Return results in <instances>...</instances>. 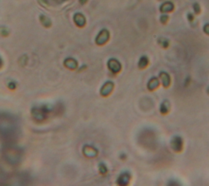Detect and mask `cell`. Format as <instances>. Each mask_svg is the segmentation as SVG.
I'll return each instance as SVG.
<instances>
[{"label":"cell","instance_id":"cell-1","mask_svg":"<svg viewBox=\"0 0 209 186\" xmlns=\"http://www.w3.org/2000/svg\"><path fill=\"white\" fill-rule=\"evenodd\" d=\"M109 39H110L109 30H107L106 29H103L99 32L95 41H96V43L97 45H103L105 43H107Z\"/></svg>","mask_w":209,"mask_h":186},{"label":"cell","instance_id":"cell-2","mask_svg":"<svg viewBox=\"0 0 209 186\" xmlns=\"http://www.w3.org/2000/svg\"><path fill=\"white\" fill-rule=\"evenodd\" d=\"M170 146L175 152H180L183 149V140L181 137L174 136L170 141Z\"/></svg>","mask_w":209,"mask_h":186},{"label":"cell","instance_id":"cell-3","mask_svg":"<svg viewBox=\"0 0 209 186\" xmlns=\"http://www.w3.org/2000/svg\"><path fill=\"white\" fill-rule=\"evenodd\" d=\"M108 67L109 69L114 72V73H118L122 69V65L121 63L115 58H110L108 61Z\"/></svg>","mask_w":209,"mask_h":186},{"label":"cell","instance_id":"cell-4","mask_svg":"<svg viewBox=\"0 0 209 186\" xmlns=\"http://www.w3.org/2000/svg\"><path fill=\"white\" fill-rule=\"evenodd\" d=\"M174 8H175V6H174V4L172 2L167 1V2H164L163 4L160 5L159 11L160 12H162V13H169V12H173Z\"/></svg>","mask_w":209,"mask_h":186},{"label":"cell","instance_id":"cell-5","mask_svg":"<svg viewBox=\"0 0 209 186\" xmlns=\"http://www.w3.org/2000/svg\"><path fill=\"white\" fill-rule=\"evenodd\" d=\"M114 85L113 82H111V81H108V82H106V83L104 84L103 86L101 87V94L102 95V96H108L110 93L112 92V90H113V89H114Z\"/></svg>","mask_w":209,"mask_h":186},{"label":"cell","instance_id":"cell-6","mask_svg":"<svg viewBox=\"0 0 209 186\" xmlns=\"http://www.w3.org/2000/svg\"><path fill=\"white\" fill-rule=\"evenodd\" d=\"M159 79L164 88H168L171 85V77L166 71H161L159 73Z\"/></svg>","mask_w":209,"mask_h":186},{"label":"cell","instance_id":"cell-7","mask_svg":"<svg viewBox=\"0 0 209 186\" xmlns=\"http://www.w3.org/2000/svg\"><path fill=\"white\" fill-rule=\"evenodd\" d=\"M74 21L78 27H83L86 25V18L84 15L80 12H78L74 16Z\"/></svg>","mask_w":209,"mask_h":186},{"label":"cell","instance_id":"cell-8","mask_svg":"<svg viewBox=\"0 0 209 186\" xmlns=\"http://www.w3.org/2000/svg\"><path fill=\"white\" fill-rule=\"evenodd\" d=\"M159 80L157 77H152L147 84V89L150 91H153L159 86Z\"/></svg>","mask_w":209,"mask_h":186},{"label":"cell","instance_id":"cell-9","mask_svg":"<svg viewBox=\"0 0 209 186\" xmlns=\"http://www.w3.org/2000/svg\"><path fill=\"white\" fill-rule=\"evenodd\" d=\"M64 64H65V67H68L69 69H71V70H75V68L77 67V66H78L77 61L75 59H74V58H72V57L66 58V59L65 60V62H64Z\"/></svg>","mask_w":209,"mask_h":186},{"label":"cell","instance_id":"cell-10","mask_svg":"<svg viewBox=\"0 0 209 186\" xmlns=\"http://www.w3.org/2000/svg\"><path fill=\"white\" fill-rule=\"evenodd\" d=\"M131 176L129 173L125 172L124 174H122L119 178L118 179V182L119 185H127L129 183V180H130Z\"/></svg>","mask_w":209,"mask_h":186},{"label":"cell","instance_id":"cell-11","mask_svg":"<svg viewBox=\"0 0 209 186\" xmlns=\"http://www.w3.org/2000/svg\"><path fill=\"white\" fill-rule=\"evenodd\" d=\"M160 112L165 115L169 112L170 111V103L167 100H164L163 103L160 105Z\"/></svg>","mask_w":209,"mask_h":186},{"label":"cell","instance_id":"cell-12","mask_svg":"<svg viewBox=\"0 0 209 186\" xmlns=\"http://www.w3.org/2000/svg\"><path fill=\"white\" fill-rule=\"evenodd\" d=\"M149 65V58L146 56L140 57V60L138 62V67L140 69H144Z\"/></svg>","mask_w":209,"mask_h":186},{"label":"cell","instance_id":"cell-13","mask_svg":"<svg viewBox=\"0 0 209 186\" xmlns=\"http://www.w3.org/2000/svg\"><path fill=\"white\" fill-rule=\"evenodd\" d=\"M39 20H40V22L42 23V26L47 27V28H48V27H50L52 26L51 20H50L48 17H46L45 15H40Z\"/></svg>","mask_w":209,"mask_h":186},{"label":"cell","instance_id":"cell-14","mask_svg":"<svg viewBox=\"0 0 209 186\" xmlns=\"http://www.w3.org/2000/svg\"><path fill=\"white\" fill-rule=\"evenodd\" d=\"M157 42H158V43H159L162 48H163V49L168 48V46H169L170 44V41L167 40V39H166V38H159Z\"/></svg>","mask_w":209,"mask_h":186},{"label":"cell","instance_id":"cell-15","mask_svg":"<svg viewBox=\"0 0 209 186\" xmlns=\"http://www.w3.org/2000/svg\"><path fill=\"white\" fill-rule=\"evenodd\" d=\"M168 20H169V16L165 13H163V15L160 17V22L162 24H163V25L167 24V22L168 21Z\"/></svg>","mask_w":209,"mask_h":186},{"label":"cell","instance_id":"cell-16","mask_svg":"<svg viewBox=\"0 0 209 186\" xmlns=\"http://www.w3.org/2000/svg\"><path fill=\"white\" fill-rule=\"evenodd\" d=\"M193 8H194V13L195 14H199L201 12V7L198 3H194V5H193Z\"/></svg>","mask_w":209,"mask_h":186},{"label":"cell","instance_id":"cell-17","mask_svg":"<svg viewBox=\"0 0 209 186\" xmlns=\"http://www.w3.org/2000/svg\"><path fill=\"white\" fill-rule=\"evenodd\" d=\"M202 30H203V32H204L206 35H209V23L205 24V25L203 26V27H202Z\"/></svg>","mask_w":209,"mask_h":186},{"label":"cell","instance_id":"cell-18","mask_svg":"<svg viewBox=\"0 0 209 186\" xmlns=\"http://www.w3.org/2000/svg\"><path fill=\"white\" fill-rule=\"evenodd\" d=\"M187 18H188V21H189V22H192L194 20V16L191 12H189V13L187 14Z\"/></svg>","mask_w":209,"mask_h":186},{"label":"cell","instance_id":"cell-19","mask_svg":"<svg viewBox=\"0 0 209 186\" xmlns=\"http://www.w3.org/2000/svg\"><path fill=\"white\" fill-rule=\"evenodd\" d=\"M88 0H79V3L82 4V5H83V4H85L87 2H88Z\"/></svg>","mask_w":209,"mask_h":186},{"label":"cell","instance_id":"cell-20","mask_svg":"<svg viewBox=\"0 0 209 186\" xmlns=\"http://www.w3.org/2000/svg\"><path fill=\"white\" fill-rule=\"evenodd\" d=\"M3 66V60H2V58L0 57V67Z\"/></svg>","mask_w":209,"mask_h":186},{"label":"cell","instance_id":"cell-21","mask_svg":"<svg viewBox=\"0 0 209 186\" xmlns=\"http://www.w3.org/2000/svg\"><path fill=\"white\" fill-rule=\"evenodd\" d=\"M208 94H209V87H208Z\"/></svg>","mask_w":209,"mask_h":186},{"label":"cell","instance_id":"cell-22","mask_svg":"<svg viewBox=\"0 0 209 186\" xmlns=\"http://www.w3.org/2000/svg\"><path fill=\"white\" fill-rule=\"evenodd\" d=\"M159 1H162V0H159Z\"/></svg>","mask_w":209,"mask_h":186}]
</instances>
